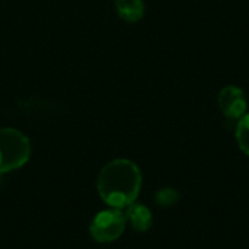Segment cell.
Wrapping results in <instances>:
<instances>
[{"mask_svg": "<svg viewBox=\"0 0 249 249\" xmlns=\"http://www.w3.org/2000/svg\"><path fill=\"white\" fill-rule=\"evenodd\" d=\"M125 214L120 209H109L99 212L90 223V235L96 242L117 241L125 229Z\"/></svg>", "mask_w": 249, "mask_h": 249, "instance_id": "cell-3", "label": "cell"}, {"mask_svg": "<svg viewBox=\"0 0 249 249\" xmlns=\"http://www.w3.org/2000/svg\"><path fill=\"white\" fill-rule=\"evenodd\" d=\"M235 137H236L239 149L247 156H249V112H247L242 118L238 120Z\"/></svg>", "mask_w": 249, "mask_h": 249, "instance_id": "cell-7", "label": "cell"}, {"mask_svg": "<svg viewBox=\"0 0 249 249\" xmlns=\"http://www.w3.org/2000/svg\"><path fill=\"white\" fill-rule=\"evenodd\" d=\"M219 107L229 120H239L247 114L248 102L244 90L238 86H226L219 93Z\"/></svg>", "mask_w": 249, "mask_h": 249, "instance_id": "cell-4", "label": "cell"}, {"mask_svg": "<svg viewBox=\"0 0 249 249\" xmlns=\"http://www.w3.org/2000/svg\"><path fill=\"white\" fill-rule=\"evenodd\" d=\"M31 156L29 139L16 128H0V174L23 166Z\"/></svg>", "mask_w": 249, "mask_h": 249, "instance_id": "cell-2", "label": "cell"}, {"mask_svg": "<svg viewBox=\"0 0 249 249\" xmlns=\"http://www.w3.org/2000/svg\"><path fill=\"white\" fill-rule=\"evenodd\" d=\"M125 219L131 223L133 229L137 232H146L152 228L153 223V217H152V212L140 204V203H133L127 207L125 212Z\"/></svg>", "mask_w": 249, "mask_h": 249, "instance_id": "cell-5", "label": "cell"}, {"mask_svg": "<svg viewBox=\"0 0 249 249\" xmlns=\"http://www.w3.org/2000/svg\"><path fill=\"white\" fill-rule=\"evenodd\" d=\"M115 10L118 16L130 23L139 22L144 15L143 0H115Z\"/></svg>", "mask_w": 249, "mask_h": 249, "instance_id": "cell-6", "label": "cell"}, {"mask_svg": "<svg viewBox=\"0 0 249 249\" xmlns=\"http://www.w3.org/2000/svg\"><path fill=\"white\" fill-rule=\"evenodd\" d=\"M142 188V172L128 159H115L107 163L98 178V193L112 209H127Z\"/></svg>", "mask_w": 249, "mask_h": 249, "instance_id": "cell-1", "label": "cell"}]
</instances>
